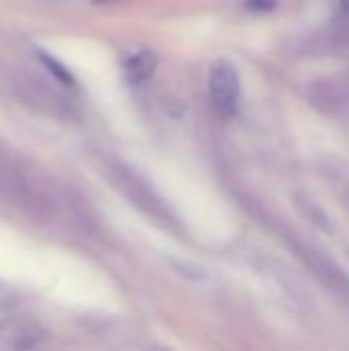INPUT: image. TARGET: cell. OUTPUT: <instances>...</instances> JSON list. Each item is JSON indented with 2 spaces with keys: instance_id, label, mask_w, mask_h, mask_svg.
<instances>
[{
  "instance_id": "obj_1",
  "label": "cell",
  "mask_w": 349,
  "mask_h": 351,
  "mask_svg": "<svg viewBox=\"0 0 349 351\" xmlns=\"http://www.w3.org/2000/svg\"><path fill=\"white\" fill-rule=\"evenodd\" d=\"M210 97L222 117H232L241 101L239 72L230 62H216L210 70Z\"/></svg>"
},
{
  "instance_id": "obj_3",
  "label": "cell",
  "mask_w": 349,
  "mask_h": 351,
  "mask_svg": "<svg viewBox=\"0 0 349 351\" xmlns=\"http://www.w3.org/2000/svg\"><path fill=\"white\" fill-rule=\"evenodd\" d=\"M154 70H156V56L146 49L134 53L123 64V72H125L128 80H132V82H142V80L150 78Z\"/></svg>"
},
{
  "instance_id": "obj_4",
  "label": "cell",
  "mask_w": 349,
  "mask_h": 351,
  "mask_svg": "<svg viewBox=\"0 0 349 351\" xmlns=\"http://www.w3.org/2000/svg\"><path fill=\"white\" fill-rule=\"evenodd\" d=\"M278 0H249V8L251 10H257V12H269L274 10Z\"/></svg>"
},
{
  "instance_id": "obj_5",
  "label": "cell",
  "mask_w": 349,
  "mask_h": 351,
  "mask_svg": "<svg viewBox=\"0 0 349 351\" xmlns=\"http://www.w3.org/2000/svg\"><path fill=\"white\" fill-rule=\"evenodd\" d=\"M10 298H12V294H10V290L4 286V284H0V308H4L8 302H10Z\"/></svg>"
},
{
  "instance_id": "obj_2",
  "label": "cell",
  "mask_w": 349,
  "mask_h": 351,
  "mask_svg": "<svg viewBox=\"0 0 349 351\" xmlns=\"http://www.w3.org/2000/svg\"><path fill=\"white\" fill-rule=\"evenodd\" d=\"M309 265L313 267V274H317L329 290H333L339 298L349 302V276H346V271L339 265H335L317 251H309Z\"/></svg>"
},
{
  "instance_id": "obj_6",
  "label": "cell",
  "mask_w": 349,
  "mask_h": 351,
  "mask_svg": "<svg viewBox=\"0 0 349 351\" xmlns=\"http://www.w3.org/2000/svg\"><path fill=\"white\" fill-rule=\"evenodd\" d=\"M341 10L349 12V0H341Z\"/></svg>"
}]
</instances>
